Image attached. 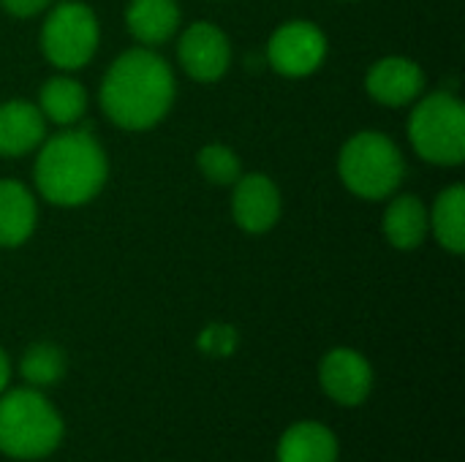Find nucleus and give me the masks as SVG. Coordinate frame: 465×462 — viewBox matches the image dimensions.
I'll return each mask as SVG.
<instances>
[{"label":"nucleus","mask_w":465,"mask_h":462,"mask_svg":"<svg viewBox=\"0 0 465 462\" xmlns=\"http://www.w3.org/2000/svg\"><path fill=\"white\" fill-rule=\"evenodd\" d=\"M232 60L229 38L210 22L191 25L180 38V63L188 76L199 82H215L226 74Z\"/></svg>","instance_id":"obj_9"},{"label":"nucleus","mask_w":465,"mask_h":462,"mask_svg":"<svg viewBox=\"0 0 465 462\" xmlns=\"http://www.w3.org/2000/svg\"><path fill=\"white\" fill-rule=\"evenodd\" d=\"M199 169L204 172V177L215 185H234L242 177V166L240 158L223 147V144H210L199 152Z\"/></svg>","instance_id":"obj_20"},{"label":"nucleus","mask_w":465,"mask_h":462,"mask_svg":"<svg viewBox=\"0 0 465 462\" xmlns=\"http://www.w3.org/2000/svg\"><path fill=\"white\" fill-rule=\"evenodd\" d=\"M425 231H428V210L422 207V202L417 196L392 199L384 215L387 240L401 251H411L425 240Z\"/></svg>","instance_id":"obj_16"},{"label":"nucleus","mask_w":465,"mask_h":462,"mask_svg":"<svg viewBox=\"0 0 465 462\" xmlns=\"http://www.w3.org/2000/svg\"><path fill=\"white\" fill-rule=\"evenodd\" d=\"M106 182V155L87 131L52 136L35 161L38 193L57 207H79L95 199Z\"/></svg>","instance_id":"obj_2"},{"label":"nucleus","mask_w":465,"mask_h":462,"mask_svg":"<svg viewBox=\"0 0 465 462\" xmlns=\"http://www.w3.org/2000/svg\"><path fill=\"white\" fill-rule=\"evenodd\" d=\"M436 231V240L450 253L465 251V191L463 185L447 188L433 207V218L428 221Z\"/></svg>","instance_id":"obj_18"},{"label":"nucleus","mask_w":465,"mask_h":462,"mask_svg":"<svg viewBox=\"0 0 465 462\" xmlns=\"http://www.w3.org/2000/svg\"><path fill=\"white\" fill-rule=\"evenodd\" d=\"M199 349L210 357H229L237 349V332L226 324H210L199 335Z\"/></svg>","instance_id":"obj_21"},{"label":"nucleus","mask_w":465,"mask_h":462,"mask_svg":"<svg viewBox=\"0 0 465 462\" xmlns=\"http://www.w3.org/2000/svg\"><path fill=\"white\" fill-rule=\"evenodd\" d=\"M46 131V117L38 106L27 101L0 103V155L19 158L41 144Z\"/></svg>","instance_id":"obj_12"},{"label":"nucleus","mask_w":465,"mask_h":462,"mask_svg":"<svg viewBox=\"0 0 465 462\" xmlns=\"http://www.w3.org/2000/svg\"><path fill=\"white\" fill-rule=\"evenodd\" d=\"M324 54H327V38L311 22L281 25L267 46L270 65L292 79L313 74L324 63Z\"/></svg>","instance_id":"obj_7"},{"label":"nucleus","mask_w":465,"mask_h":462,"mask_svg":"<svg viewBox=\"0 0 465 462\" xmlns=\"http://www.w3.org/2000/svg\"><path fill=\"white\" fill-rule=\"evenodd\" d=\"M8 381H11V362H8L5 351L0 349V395L8 389Z\"/></svg>","instance_id":"obj_23"},{"label":"nucleus","mask_w":465,"mask_h":462,"mask_svg":"<svg viewBox=\"0 0 465 462\" xmlns=\"http://www.w3.org/2000/svg\"><path fill=\"white\" fill-rule=\"evenodd\" d=\"M341 444L335 433L313 419L286 428L278 441V462H338Z\"/></svg>","instance_id":"obj_13"},{"label":"nucleus","mask_w":465,"mask_h":462,"mask_svg":"<svg viewBox=\"0 0 465 462\" xmlns=\"http://www.w3.org/2000/svg\"><path fill=\"white\" fill-rule=\"evenodd\" d=\"M365 87L371 98L384 106H406L422 93L425 74L409 57H384L368 71Z\"/></svg>","instance_id":"obj_11"},{"label":"nucleus","mask_w":465,"mask_h":462,"mask_svg":"<svg viewBox=\"0 0 465 462\" xmlns=\"http://www.w3.org/2000/svg\"><path fill=\"white\" fill-rule=\"evenodd\" d=\"M41 114L57 125L76 123L87 109V93L76 79L54 76L41 87Z\"/></svg>","instance_id":"obj_17"},{"label":"nucleus","mask_w":465,"mask_h":462,"mask_svg":"<svg viewBox=\"0 0 465 462\" xmlns=\"http://www.w3.org/2000/svg\"><path fill=\"white\" fill-rule=\"evenodd\" d=\"M35 229V199L16 180L0 182V248L22 245Z\"/></svg>","instance_id":"obj_14"},{"label":"nucleus","mask_w":465,"mask_h":462,"mask_svg":"<svg viewBox=\"0 0 465 462\" xmlns=\"http://www.w3.org/2000/svg\"><path fill=\"white\" fill-rule=\"evenodd\" d=\"M409 139L420 158L436 166H458L465 158V109L452 93H433L417 103Z\"/></svg>","instance_id":"obj_5"},{"label":"nucleus","mask_w":465,"mask_h":462,"mask_svg":"<svg viewBox=\"0 0 465 462\" xmlns=\"http://www.w3.org/2000/svg\"><path fill=\"white\" fill-rule=\"evenodd\" d=\"M319 381L330 400L357 408L373 392V368L354 349H332L319 365Z\"/></svg>","instance_id":"obj_8"},{"label":"nucleus","mask_w":465,"mask_h":462,"mask_svg":"<svg viewBox=\"0 0 465 462\" xmlns=\"http://www.w3.org/2000/svg\"><path fill=\"white\" fill-rule=\"evenodd\" d=\"M0 5L14 16H35L49 5V0H0Z\"/></svg>","instance_id":"obj_22"},{"label":"nucleus","mask_w":465,"mask_h":462,"mask_svg":"<svg viewBox=\"0 0 465 462\" xmlns=\"http://www.w3.org/2000/svg\"><path fill=\"white\" fill-rule=\"evenodd\" d=\"M65 368H68L65 354L54 343H35V346H30L22 354V362H19V373L27 381V387H33V389L54 387L65 376Z\"/></svg>","instance_id":"obj_19"},{"label":"nucleus","mask_w":465,"mask_h":462,"mask_svg":"<svg viewBox=\"0 0 465 462\" xmlns=\"http://www.w3.org/2000/svg\"><path fill=\"white\" fill-rule=\"evenodd\" d=\"M125 22L139 44L155 46L174 35L180 25V11L174 0H131Z\"/></svg>","instance_id":"obj_15"},{"label":"nucleus","mask_w":465,"mask_h":462,"mask_svg":"<svg viewBox=\"0 0 465 462\" xmlns=\"http://www.w3.org/2000/svg\"><path fill=\"white\" fill-rule=\"evenodd\" d=\"M341 180L362 199H387L403 180V158L392 139L376 131L357 133L341 150Z\"/></svg>","instance_id":"obj_4"},{"label":"nucleus","mask_w":465,"mask_h":462,"mask_svg":"<svg viewBox=\"0 0 465 462\" xmlns=\"http://www.w3.org/2000/svg\"><path fill=\"white\" fill-rule=\"evenodd\" d=\"M174 101L172 68L150 49L120 54L101 84L106 117L125 131H147L161 123Z\"/></svg>","instance_id":"obj_1"},{"label":"nucleus","mask_w":465,"mask_h":462,"mask_svg":"<svg viewBox=\"0 0 465 462\" xmlns=\"http://www.w3.org/2000/svg\"><path fill=\"white\" fill-rule=\"evenodd\" d=\"M65 425L41 389L22 387L0 395V455L44 460L57 452Z\"/></svg>","instance_id":"obj_3"},{"label":"nucleus","mask_w":465,"mask_h":462,"mask_svg":"<svg viewBox=\"0 0 465 462\" xmlns=\"http://www.w3.org/2000/svg\"><path fill=\"white\" fill-rule=\"evenodd\" d=\"M41 46L52 65L63 71L90 63L98 46V19L84 3L65 0L52 8L41 30Z\"/></svg>","instance_id":"obj_6"},{"label":"nucleus","mask_w":465,"mask_h":462,"mask_svg":"<svg viewBox=\"0 0 465 462\" xmlns=\"http://www.w3.org/2000/svg\"><path fill=\"white\" fill-rule=\"evenodd\" d=\"M234 221L240 229L251 234L270 231L278 223L281 215V193L275 182L264 174H245L234 182L232 196Z\"/></svg>","instance_id":"obj_10"}]
</instances>
